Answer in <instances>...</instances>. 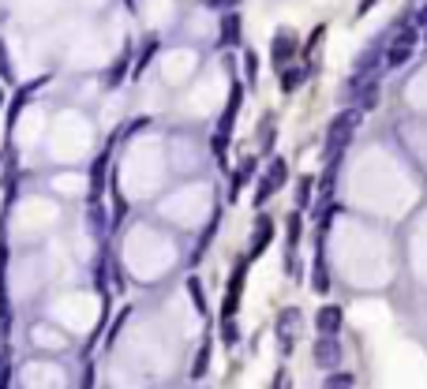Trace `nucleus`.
<instances>
[{
    "label": "nucleus",
    "instance_id": "nucleus-28",
    "mask_svg": "<svg viewBox=\"0 0 427 389\" xmlns=\"http://www.w3.org/2000/svg\"><path fill=\"white\" fill-rule=\"evenodd\" d=\"M0 386H8V348L0 352Z\"/></svg>",
    "mask_w": 427,
    "mask_h": 389
},
{
    "label": "nucleus",
    "instance_id": "nucleus-18",
    "mask_svg": "<svg viewBox=\"0 0 427 389\" xmlns=\"http://www.w3.org/2000/svg\"><path fill=\"white\" fill-rule=\"evenodd\" d=\"M128 60H131V49H124V57H120V64H113V71H109V79H105V86H120V83H124Z\"/></svg>",
    "mask_w": 427,
    "mask_h": 389
},
{
    "label": "nucleus",
    "instance_id": "nucleus-16",
    "mask_svg": "<svg viewBox=\"0 0 427 389\" xmlns=\"http://www.w3.org/2000/svg\"><path fill=\"white\" fill-rule=\"evenodd\" d=\"M217 225H222V213H214V218H210V225H206V232H203V240H199V247H195V255L188 258L191 266L199 262V258H203V251H206V247H210V240H214V232H217Z\"/></svg>",
    "mask_w": 427,
    "mask_h": 389
},
{
    "label": "nucleus",
    "instance_id": "nucleus-15",
    "mask_svg": "<svg viewBox=\"0 0 427 389\" xmlns=\"http://www.w3.org/2000/svg\"><path fill=\"white\" fill-rule=\"evenodd\" d=\"M251 176H255V157H244V161H240V169H236V176H233V191H229V199L236 202V194L244 191V183Z\"/></svg>",
    "mask_w": 427,
    "mask_h": 389
},
{
    "label": "nucleus",
    "instance_id": "nucleus-8",
    "mask_svg": "<svg viewBox=\"0 0 427 389\" xmlns=\"http://www.w3.org/2000/svg\"><path fill=\"white\" fill-rule=\"evenodd\" d=\"M300 326H304V318H300L297 307H285L281 315H278V341H281V352H285V355L292 352V344H297Z\"/></svg>",
    "mask_w": 427,
    "mask_h": 389
},
{
    "label": "nucleus",
    "instance_id": "nucleus-22",
    "mask_svg": "<svg viewBox=\"0 0 427 389\" xmlns=\"http://www.w3.org/2000/svg\"><path fill=\"white\" fill-rule=\"evenodd\" d=\"M353 382H356L353 374H345V371H334L330 378H326V389H348Z\"/></svg>",
    "mask_w": 427,
    "mask_h": 389
},
{
    "label": "nucleus",
    "instance_id": "nucleus-11",
    "mask_svg": "<svg viewBox=\"0 0 427 389\" xmlns=\"http://www.w3.org/2000/svg\"><path fill=\"white\" fill-rule=\"evenodd\" d=\"M240 15L236 8H229V12H222V27H217V49H233L240 45Z\"/></svg>",
    "mask_w": 427,
    "mask_h": 389
},
{
    "label": "nucleus",
    "instance_id": "nucleus-4",
    "mask_svg": "<svg viewBox=\"0 0 427 389\" xmlns=\"http://www.w3.org/2000/svg\"><path fill=\"white\" fill-rule=\"evenodd\" d=\"M285 180H289V161H285V157H273V161H270V169H266V176L259 180L255 199H251V202H255V206H262V202H266V199L281 188Z\"/></svg>",
    "mask_w": 427,
    "mask_h": 389
},
{
    "label": "nucleus",
    "instance_id": "nucleus-20",
    "mask_svg": "<svg viewBox=\"0 0 427 389\" xmlns=\"http://www.w3.org/2000/svg\"><path fill=\"white\" fill-rule=\"evenodd\" d=\"M300 83H304V68H289V71L281 75V90H285V94H289V90H297Z\"/></svg>",
    "mask_w": 427,
    "mask_h": 389
},
{
    "label": "nucleus",
    "instance_id": "nucleus-23",
    "mask_svg": "<svg viewBox=\"0 0 427 389\" xmlns=\"http://www.w3.org/2000/svg\"><path fill=\"white\" fill-rule=\"evenodd\" d=\"M308 202H311V176H304V180L297 183V206L304 210Z\"/></svg>",
    "mask_w": 427,
    "mask_h": 389
},
{
    "label": "nucleus",
    "instance_id": "nucleus-6",
    "mask_svg": "<svg viewBox=\"0 0 427 389\" xmlns=\"http://www.w3.org/2000/svg\"><path fill=\"white\" fill-rule=\"evenodd\" d=\"M248 266H251V258L244 255V258L236 262L233 277H229V292H225V304H222V318H233V315H236L240 296H244V277H248Z\"/></svg>",
    "mask_w": 427,
    "mask_h": 389
},
{
    "label": "nucleus",
    "instance_id": "nucleus-25",
    "mask_svg": "<svg viewBox=\"0 0 427 389\" xmlns=\"http://www.w3.org/2000/svg\"><path fill=\"white\" fill-rule=\"evenodd\" d=\"M244 75H248L251 83H255V75H259V57H255V52H251V49L244 52Z\"/></svg>",
    "mask_w": 427,
    "mask_h": 389
},
{
    "label": "nucleus",
    "instance_id": "nucleus-1",
    "mask_svg": "<svg viewBox=\"0 0 427 389\" xmlns=\"http://www.w3.org/2000/svg\"><path fill=\"white\" fill-rule=\"evenodd\" d=\"M356 124H360V113L356 109H345V113H337L334 120H330V132H326V143H323V157L326 161H341L345 146L353 143Z\"/></svg>",
    "mask_w": 427,
    "mask_h": 389
},
{
    "label": "nucleus",
    "instance_id": "nucleus-3",
    "mask_svg": "<svg viewBox=\"0 0 427 389\" xmlns=\"http://www.w3.org/2000/svg\"><path fill=\"white\" fill-rule=\"evenodd\" d=\"M240 101H244V86H240V83H233V90H229V105H225L222 120H217V132H214V143H210L217 157H225L229 143H233V124H236Z\"/></svg>",
    "mask_w": 427,
    "mask_h": 389
},
{
    "label": "nucleus",
    "instance_id": "nucleus-12",
    "mask_svg": "<svg viewBox=\"0 0 427 389\" xmlns=\"http://www.w3.org/2000/svg\"><path fill=\"white\" fill-rule=\"evenodd\" d=\"M311 292H330V274H326V258H323V232H319V251L311 262Z\"/></svg>",
    "mask_w": 427,
    "mask_h": 389
},
{
    "label": "nucleus",
    "instance_id": "nucleus-14",
    "mask_svg": "<svg viewBox=\"0 0 427 389\" xmlns=\"http://www.w3.org/2000/svg\"><path fill=\"white\" fill-rule=\"evenodd\" d=\"M341 307H323L319 311V315H315V330H319V333H341Z\"/></svg>",
    "mask_w": 427,
    "mask_h": 389
},
{
    "label": "nucleus",
    "instance_id": "nucleus-9",
    "mask_svg": "<svg viewBox=\"0 0 427 389\" xmlns=\"http://www.w3.org/2000/svg\"><path fill=\"white\" fill-rule=\"evenodd\" d=\"M348 97H353V109H356L360 116L375 109V105H379V71L367 75V79L356 86V90H348Z\"/></svg>",
    "mask_w": 427,
    "mask_h": 389
},
{
    "label": "nucleus",
    "instance_id": "nucleus-7",
    "mask_svg": "<svg viewBox=\"0 0 427 389\" xmlns=\"http://www.w3.org/2000/svg\"><path fill=\"white\" fill-rule=\"evenodd\" d=\"M311 360H315V367H323V371H334V367L341 363V341H337V333H319Z\"/></svg>",
    "mask_w": 427,
    "mask_h": 389
},
{
    "label": "nucleus",
    "instance_id": "nucleus-13",
    "mask_svg": "<svg viewBox=\"0 0 427 389\" xmlns=\"http://www.w3.org/2000/svg\"><path fill=\"white\" fill-rule=\"evenodd\" d=\"M270 240H273V221H270V218H259V225H255V243H251V251H248L251 262H255V258L266 251Z\"/></svg>",
    "mask_w": 427,
    "mask_h": 389
},
{
    "label": "nucleus",
    "instance_id": "nucleus-29",
    "mask_svg": "<svg viewBox=\"0 0 427 389\" xmlns=\"http://www.w3.org/2000/svg\"><path fill=\"white\" fill-rule=\"evenodd\" d=\"M423 45H427V27H423Z\"/></svg>",
    "mask_w": 427,
    "mask_h": 389
},
{
    "label": "nucleus",
    "instance_id": "nucleus-17",
    "mask_svg": "<svg viewBox=\"0 0 427 389\" xmlns=\"http://www.w3.org/2000/svg\"><path fill=\"white\" fill-rule=\"evenodd\" d=\"M41 83H46V79H34V83L27 86V90H19V94H15V105H12V113H8V132H12V127H15V120H19V109H23V105H27V94H30V90H38Z\"/></svg>",
    "mask_w": 427,
    "mask_h": 389
},
{
    "label": "nucleus",
    "instance_id": "nucleus-19",
    "mask_svg": "<svg viewBox=\"0 0 427 389\" xmlns=\"http://www.w3.org/2000/svg\"><path fill=\"white\" fill-rule=\"evenodd\" d=\"M206 363H210V341L199 348V360H195V367H191V382H199V378L206 374Z\"/></svg>",
    "mask_w": 427,
    "mask_h": 389
},
{
    "label": "nucleus",
    "instance_id": "nucleus-21",
    "mask_svg": "<svg viewBox=\"0 0 427 389\" xmlns=\"http://www.w3.org/2000/svg\"><path fill=\"white\" fill-rule=\"evenodd\" d=\"M154 49H158V38H147V45H142V52H139V64H135V75H142V68H147L150 57H154Z\"/></svg>",
    "mask_w": 427,
    "mask_h": 389
},
{
    "label": "nucleus",
    "instance_id": "nucleus-26",
    "mask_svg": "<svg viewBox=\"0 0 427 389\" xmlns=\"http://www.w3.org/2000/svg\"><path fill=\"white\" fill-rule=\"evenodd\" d=\"M240 0H206V8H214V12H229V8H236Z\"/></svg>",
    "mask_w": 427,
    "mask_h": 389
},
{
    "label": "nucleus",
    "instance_id": "nucleus-10",
    "mask_svg": "<svg viewBox=\"0 0 427 389\" xmlns=\"http://www.w3.org/2000/svg\"><path fill=\"white\" fill-rule=\"evenodd\" d=\"M270 57H273V64H278V71H281V64H289L292 57H297V34H292V30H278L273 41H270Z\"/></svg>",
    "mask_w": 427,
    "mask_h": 389
},
{
    "label": "nucleus",
    "instance_id": "nucleus-5",
    "mask_svg": "<svg viewBox=\"0 0 427 389\" xmlns=\"http://www.w3.org/2000/svg\"><path fill=\"white\" fill-rule=\"evenodd\" d=\"M386 41H390V30H382V34H379L375 41H367V45H364V52H360V57H356V64H353V71H360V75L379 71V64L386 60Z\"/></svg>",
    "mask_w": 427,
    "mask_h": 389
},
{
    "label": "nucleus",
    "instance_id": "nucleus-2",
    "mask_svg": "<svg viewBox=\"0 0 427 389\" xmlns=\"http://www.w3.org/2000/svg\"><path fill=\"white\" fill-rule=\"evenodd\" d=\"M416 45H420V27H416V23H398L390 30V41H386V64H390V68L409 64Z\"/></svg>",
    "mask_w": 427,
    "mask_h": 389
},
{
    "label": "nucleus",
    "instance_id": "nucleus-27",
    "mask_svg": "<svg viewBox=\"0 0 427 389\" xmlns=\"http://www.w3.org/2000/svg\"><path fill=\"white\" fill-rule=\"evenodd\" d=\"M222 333H225V341H229V344L236 341V326H233V318H222Z\"/></svg>",
    "mask_w": 427,
    "mask_h": 389
},
{
    "label": "nucleus",
    "instance_id": "nucleus-24",
    "mask_svg": "<svg viewBox=\"0 0 427 389\" xmlns=\"http://www.w3.org/2000/svg\"><path fill=\"white\" fill-rule=\"evenodd\" d=\"M188 292H191V299H195V307H199V315H206V296H203V285L199 281H188Z\"/></svg>",
    "mask_w": 427,
    "mask_h": 389
}]
</instances>
